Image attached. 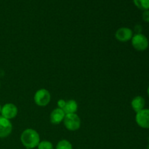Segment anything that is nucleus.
Wrapping results in <instances>:
<instances>
[{
  "instance_id": "f257e3e1",
  "label": "nucleus",
  "mask_w": 149,
  "mask_h": 149,
  "mask_svg": "<svg viewBox=\"0 0 149 149\" xmlns=\"http://www.w3.org/2000/svg\"><path fill=\"white\" fill-rule=\"evenodd\" d=\"M20 141L26 148L33 149L37 147L40 143V136L35 130L29 128L22 132Z\"/></svg>"
},
{
  "instance_id": "f03ea898",
  "label": "nucleus",
  "mask_w": 149,
  "mask_h": 149,
  "mask_svg": "<svg viewBox=\"0 0 149 149\" xmlns=\"http://www.w3.org/2000/svg\"><path fill=\"white\" fill-rule=\"evenodd\" d=\"M63 123L68 130L76 131L81 127V119L77 113H68L65 114Z\"/></svg>"
},
{
  "instance_id": "7ed1b4c3",
  "label": "nucleus",
  "mask_w": 149,
  "mask_h": 149,
  "mask_svg": "<svg viewBox=\"0 0 149 149\" xmlns=\"http://www.w3.org/2000/svg\"><path fill=\"white\" fill-rule=\"evenodd\" d=\"M132 45L136 50L145 51L148 49L149 42L148 39L144 34L141 33H135L132 36L131 39Z\"/></svg>"
},
{
  "instance_id": "20e7f679",
  "label": "nucleus",
  "mask_w": 149,
  "mask_h": 149,
  "mask_svg": "<svg viewBox=\"0 0 149 149\" xmlns=\"http://www.w3.org/2000/svg\"><path fill=\"white\" fill-rule=\"evenodd\" d=\"M33 100L37 106L44 107L47 106L51 100L50 93L46 89H40L35 93Z\"/></svg>"
},
{
  "instance_id": "39448f33",
  "label": "nucleus",
  "mask_w": 149,
  "mask_h": 149,
  "mask_svg": "<svg viewBox=\"0 0 149 149\" xmlns=\"http://www.w3.org/2000/svg\"><path fill=\"white\" fill-rule=\"evenodd\" d=\"M135 122L141 128L149 129V109H143L136 113Z\"/></svg>"
},
{
  "instance_id": "423d86ee",
  "label": "nucleus",
  "mask_w": 149,
  "mask_h": 149,
  "mask_svg": "<svg viewBox=\"0 0 149 149\" xmlns=\"http://www.w3.org/2000/svg\"><path fill=\"white\" fill-rule=\"evenodd\" d=\"M17 108L13 103H6L1 107V116L7 119H14L17 114Z\"/></svg>"
},
{
  "instance_id": "0eeeda50",
  "label": "nucleus",
  "mask_w": 149,
  "mask_h": 149,
  "mask_svg": "<svg viewBox=\"0 0 149 149\" xmlns=\"http://www.w3.org/2000/svg\"><path fill=\"white\" fill-rule=\"evenodd\" d=\"M133 36V32L130 28L122 27L119 28L115 33V37L119 42H127L131 40Z\"/></svg>"
},
{
  "instance_id": "6e6552de",
  "label": "nucleus",
  "mask_w": 149,
  "mask_h": 149,
  "mask_svg": "<svg viewBox=\"0 0 149 149\" xmlns=\"http://www.w3.org/2000/svg\"><path fill=\"white\" fill-rule=\"evenodd\" d=\"M13 130V125L9 119L0 116V138L8 137Z\"/></svg>"
},
{
  "instance_id": "1a4fd4ad",
  "label": "nucleus",
  "mask_w": 149,
  "mask_h": 149,
  "mask_svg": "<svg viewBox=\"0 0 149 149\" xmlns=\"http://www.w3.org/2000/svg\"><path fill=\"white\" fill-rule=\"evenodd\" d=\"M65 113L63 109L57 108L55 109L50 113V122L53 125H59L61 122H63V119L65 118Z\"/></svg>"
},
{
  "instance_id": "9d476101",
  "label": "nucleus",
  "mask_w": 149,
  "mask_h": 149,
  "mask_svg": "<svg viewBox=\"0 0 149 149\" xmlns=\"http://www.w3.org/2000/svg\"><path fill=\"white\" fill-rule=\"evenodd\" d=\"M146 104V100L142 96H136L134 97L131 102V106L135 113L141 111L144 109Z\"/></svg>"
},
{
  "instance_id": "9b49d317",
  "label": "nucleus",
  "mask_w": 149,
  "mask_h": 149,
  "mask_svg": "<svg viewBox=\"0 0 149 149\" xmlns=\"http://www.w3.org/2000/svg\"><path fill=\"white\" fill-rule=\"evenodd\" d=\"M77 109H78L77 102L74 100H69L66 101L65 107L63 110L64 111L65 114H68V113H76Z\"/></svg>"
},
{
  "instance_id": "f8f14e48",
  "label": "nucleus",
  "mask_w": 149,
  "mask_h": 149,
  "mask_svg": "<svg viewBox=\"0 0 149 149\" xmlns=\"http://www.w3.org/2000/svg\"><path fill=\"white\" fill-rule=\"evenodd\" d=\"M135 5L143 11L149 10V0H133Z\"/></svg>"
},
{
  "instance_id": "ddd939ff",
  "label": "nucleus",
  "mask_w": 149,
  "mask_h": 149,
  "mask_svg": "<svg viewBox=\"0 0 149 149\" xmlns=\"http://www.w3.org/2000/svg\"><path fill=\"white\" fill-rule=\"evenodd\" d=\"M55 149H73V146L67 140H61L58 143Z\"/></svg>"
},
{
  "instance_id": "4468645a",
  "label": "nucleus",
  "mask_w": 149,
  "mask_h": 149,
  "mask_svg": "<svg viewBox=\"0 0 149 149\" xmlns=\"http://www.w3.org/2000/svg\"><path fill=\"white\" fill-rule=\"evenodd\" d=\"M38 149H53V145L51 142L47 141H40L37 146Z\"/></svg>"
},
{
  "instance_id": "2eb2a0df",
  "label": "nucleus",
  "mask_w": 149,
  "mask_h": 149,
  "mask_svg": "<svg viewBox=\"0 0 149 149\" xmlns=\"http://www.w3.org/2000/svg\"><path fill=\"white\" fill-rule=\"evenodd\" d=\"M142 18L146 23H149V10L143 11L142 14Z\"/></svg>"
},
{
  "instance_id": "dca6fc26",
  "label": "nucleus",
  "mask_w": 149,
  "mask_h": 149,
  "mask_svg": "<svg viewBox=\"0 0 149 149\" xmlns=\"http://www.w3.org/2000/svg\"><path fill=\"white\" fill-rule=\"evenodd\" d=\"M65 103H66V101H65V100H63V99H60V100L58 101V108L61 109H63L65 106Z\"/></svg>"
},
{
  "instance_id": "f3484780",
  "label": "nucleus",
  "mask_w": 149,
  "mask_h": 149,
  "mask_svg": "<svg viewBox=\"0 0 149 149\" xmlns=\"http://www.w3.org/2000/svg\"><path fill=\"white\" fill-rule=\"evenodd\" d=\"M135 31L136 32V33H141V31H142V26L141 25H136L135 26Z\"/></svg>"
},
{
  "instance_id": "a211bd4d",
  "label": "nucleus",
  "mask_w": 149,
  "mask_h": 149,
  "mask_svg": "<svg viewBox=\"0 0 149 149\" xmlns=\"http://www.w3.org/2000/svg\"><path fill=\"white\" fill-rule=\"evenodd\" d=\"M147 93H148V95L149 97V86L148 87V89H147Z\"/></svg>"
},
{
  "instance_id": "6ab92c4d",
  "label": "nucleus",
  "mask_w": 149,
  "mask_h": 149,
  "mask_svg": "<svg viewBox=\"0 0 149 149\" xmlns=\"http://www.w3.org/2000/svg\"><path fill=\"white\" fill-rule=\"evenodd\" d=\"M1 106L0 105V114H1Z\"/></svg>"
},
{
  "instance_id": "aec40b11",
  "label": "nucleus",
  "mask_w": 149,
  "mask_h": 149,
  "mask_svg": "<svg viewBox=\"0 0 149 149\" xmlns=\"http://www.w3.org/2000/svg\"><path fill=\"white\" fill-rule=\"evenodd\" d=\"M147 149H149V144H148V147H147Z\"/></svg>"
},
{
  "instance_id": "412c9836",
  "label": "nucleus",
  "mask_w": 149,
  "mask_h": 149,
  "mask_svg": "<svg viewBox=\"0 0 149 149\" xmlns=\"http://www.w3.org/2000/svg\"><path fill=\"white\" fill-rule=\"evenodd\" d=\"M148 142H149V137H148Z\"/></svg>"
}]
</instances>
